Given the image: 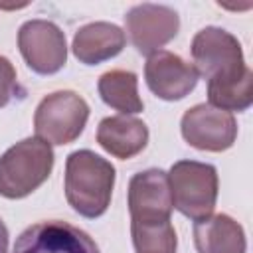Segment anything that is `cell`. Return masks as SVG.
Segmentation results:
<instances>
[{"label":"cell","instance_id":"6da1fadb","mask_svg":"<svg viewBox=\"0 0 253 253\" xmlns=\"http://www.w3.org/2000/svg\"><path fill=\"white\" fill-rule=\"evenodd\" d=\"M115 186V166L91 150H75L65 162V198L83 217L107 211Z\"/></svg>","mask_w":253,"mask_h":253},{"label":"cell","instance_id":"7a4b0ae2","mask_svg":"<svg viewBox=\"0 0 253 253\" xmlns=\"http://www.w3.org/2000/svg\"><path fill=\"white\" fill-rule=\"evenodd\" d=\"M53 150L34 136L10 146L0 156V196L20 200L38 190L51 174Z\"/></svg>","mask_w":253,"mask_h":253},{"label":"cell","instance_id":"3957f363","mask_svg":"<svg viewBox=\"0 0 253 253\" xmlns=\"http://www.w3.org/2000/svg\"><path fill=\"white\" fill-rule=\"evenodd\" d=\"M190 51L194 69L208 79V85H223L249 71L237 38L221 28L208 26L200 30L192 40Z\"/></svg>","mask_w":253,"mask_h":253},{"label":"cell","instance_id":"277c9868","mask_svg":"<svg viewBox=\"0 0 253 253\" xmlns=\"http://www.w3.org/2000/svg\"><path fill=\"white\" fill-rule=\"evenodd\" d=\"M174 208L192 219L211 215L217 200V170L211 164L180 160L168 174Z\"/></svg>","mask_w":253,"mask_h":253},{"label":"cell","instance_id":"5b68a950","mask_svg":"<svg viewBox=\"0 0 253 253\" xmlns=\"http://www.w3.org/2000/svg\"><path fill=\"white\" fill-rule=\"evenodd\" d=\"M89 119L87 101L75 91H55L43 97L34 115L38 138L47 144H69L85 128Z\"/></svg>","mask_w":253,"mask_h":253},{"label":"cell","instance_id":"8992f818","mask_svg":"<svg viewBox=\"0 0 253 253\" xmlns=\"http://www.w3.org/2000/svg\"><path fill=\"white\" fill-rule=\"evenodd\" d=\"M18 47L28 67L40 75L57 73L67 61L65 34L49 20H30L18 30Z\"/></svg>","mask_w":253,"mask_h":253},{"label":"cell","instance_id":"52a82bcc","mask_svg":"<svg viewBox=\"0 0 253 253\" xmlns=\"http://www.w3.org/2000/svg\"><path fill=\"white\" fill-rule=\"evenodd\" d=\"M12 253H101L83 229L61 221H38L26 227L14 243Z\"/></svg>","mask_w":253,"mask_h":253},{"label":"cell","instance_id":"ba28073f","mask_svg":"<svg viewBox=\"0 0 253 253\" xmlns=\"http://www.w3.org/2000/svg\"><path fill=\"white\" fill-rule=\"evenodd\" d=\"M184 140L208 152H221L233 146L237 138V123L231 113L200 103L188 109L180 123Z\"/></svg>","mask_w":253,"mask_h":253},{"label":"cell","instance_id":"9c48e42d","mask_svg":"<svg viewBox=\"0 0 253 253\" xmlns=\"http://www.w3.org/2000/svg\"><path fill=\"white\" fill-rule=\"evenodd\" d=\"M125 28L138 53L150 55L166 45L180 28L178 14L162 4H136L125 14Z\"/></svg>","mask_w":253,"mask_h":253},{"label":"cell","instance_id":"30bf717a","mask_svg":"<svg viewBox=\"0 0 253 253\" xmlns=\"http://www.w3.org/2000/svg\"><path fill=\"white\" fill-rule=\"evenodd\" d=\"M198 77L200 75L192 63L166 49L150 53L144 65V79L148 89L164 101H180L190 95L198 83Z\"/></svg>","mask_w":253,"mask_h":253},{"label":"cell","instance_id":"8fae6325","mask_svg":"<svg viewBox=\"0 0 253 253\" xmlns=\"http://www.w3.org/2000/svg\"><path fill=\"white\" fill-rule=\"evenodd\" d=\"M172 194L168 174L160 168L138 172L128 182V211L132 221L170 219Z\"/></svg>","mask_w":253,"mask_h":253},{"label":"cell","instance_id":"7c38bea8","mask_svg":"<svg viewBox=\"0 0 253 253\" xmlns=\"http://www.w3.org/2000/svg\"><path fill=\"white\" fill-rule=\"evenodd\" d=\"M126 43L125 32L109 22H93L75 32L73 38V55L85 65L103 63L123 51Z\"/></svg>","mask_w":253,"mask_h":253},{"label":"cell","instance_id":"4fadbf2b","mask_svg":"<svg viewBox=\"0 0 253 253\" xmlns=\"http://www.w3.org/2000/svg\"><path fill=\"white\" fill-rule=\"evenodd\" d=\"M97 142L115 158L128 160L144 150L148 142V128L136 117H107L99 123Z\"/></svg>","mask_w":253,"mask_h":253},{"label":"cell","instance_id":"5bb4252c","mask_svg":"<svg viewBox=\"0 0 253 253\" xmlns=\"http://www.w3.org/2000/svg\"><path fill=\"white\" fill-rule=\"evenodd\" d=\"M194 243L198 253H245L247 249L243 227L225 213L196 219Z\"/></svg>","mask_w":253,"mask_h":253},{"label":"cell","instance_id":"9a60e30c","mask_svg":"<svg viewBox=\"0 0 253 253\" xmlns=\"http://www.w3.org/2000/svg\"><path fill=\"white\" fill-rule=\"evenodd\" d=\"M138 79L132 71H125V69H111L107 73H103L99 77V95L101 99L121 111L123 115H134L142 111V99L138 97L136 91Z\"/></svg>","mask_w":253,"mask_h":253},{"label":"cell","instance_id":"2e32d148","mask_svg":"<svg viewBox=\"0 0 253 253\" xmlns=\"http://www.w3.org/2000/svg\"><path fill=\"white\" fill-rule=\"evenodd\" d=\"M130 233L136 253H176V231L170 219L130 221Z\"/></svg>","mask_w":253,"mask_h":253},{"label":"cell","instance_id":"e0dca14e","mask_svg":"<svg viewBox=\"0 0 253 253\" xmlns=\"http://www.w3.org/2000/svg\"><path fill=\"white\" fill-rule=\"evenodd\" d=\"M208 99H210L211 107L227 111V113L247 111L253 103V73H251V69L235 81H229L223 85H208Z\"/></svg>","mask_w":253,"mask_h":253},{"label":"cell","instance_id":"ac0fdd59","mask_svg":"<svg viewBox=\"0 0 253 253\" xmlns=\"http://www.w3.org/2000/svg\"><path fill=\"white\" fill-rule=\"evenodd\" d=\"M16 93H18L16 69L8 57L0 55V109L6 107Z\"/></svg>","mask_w":253,"mask_h":253},{"label":"cell","instance_id":"d6986e66","mask_svg":"<svg viewBox=\"0 0 253 253\" xmlns=\"http://www.w3.org/2000/svg\"><path fill=\"white\" fill-rule=\"evenodd\" d=\"M0 253H8V229L0 219Z\"/></svg>","mask_w":253,"mask_h":253}]
</instances>
